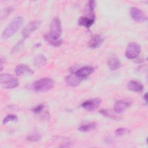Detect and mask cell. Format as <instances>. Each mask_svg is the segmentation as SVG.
Segmentation results:
<instances>
[{
	"label": "cell",
	"mask_w": 148,
	"mask_h": 148,
	"mask_svg": "<svg viewBox=\"0 0 148 148\" xmlns=\"http://www.w3.org/2000/svg\"><path fill=\"white\" fill-rule=\"evenodd\" d=\"M24 21V18L21 16L14 18L3 31L1 36L2 39H8L13 35L21 27Z\"/></svg>",
	"instance_id": "1"
},
{
	"label": "cell",
	"mask_w": 148,
	"mask_h": 148,
	"mask_svg": "<svg viewBox=\"0 0 148 148\" xmlns=\"http://www.w3.org/2000/svg\"><path fill=\"white\" fill-rule=\"evenodd\" d=\"M54 80L49 77H44L36 80L33 84V89L39 92H43L51 90L54 86Z\"/></svg>",
	"instance_id": "2"
},
{
	"label": "cell",
	"mask_w": 148,
	"mask_h": 148,
	"mask_svg": "<svg viewBox=\"0 0 148 148\" xmlns=\"http://www.w3.org/2000/svg\"><path fill=\"white\" fill-rule=\"evenodd\" d=\"M1 85L5 88L12 89L18 86V81L13 76L8 73H2L0 76Z\"/></svg>",
	"instance_id": "3"
},
{
	"label": "cell",
	"mask_w": 148,
	"mask_h": 148,
	"mask_svg": "<svg viewBox=\"0 0 148 148\" xmlns=\"http://www.w3.org/2000/svg\"><path fill=\"white\" fill-rule=\"evenodd\" d=\"M61 34V24L59 18L56 17L52 20L50 26L49 35L51 38L54 39H58Z\"/></svg>",
	"instance_id": "4"
},
{
	"label": "cell",
	"mask_w": 148,
	"mask_h": 148,
	"mask_svg": "<svg viewBox=\"0 0 148 148\" xmlns=\"http://www.w3.org/2000/svg\"><path fill=\"white\" fill-rule=\"evenodd\" d=\"M140 52L139 45L134 42L130 43L125 50V56L129 59H134L137 57Z\"/></svg>",
	"instance_id": "5"
},
{
	"label": "cell",
	"mask_w": 148,
	"mask_h": 148,
	"mask_svg": "<svg viewBox=\"0 0 148 148\" xmlns=\"http://www.w3.org/2000/svg\"><path fill=\"white\" fill-rule=\"evenodd\" d=\"M41 24V21L39 20H34L29 22L23 29L21 34L24 39H26L36 29L38 28Z\"/></svg>",
	"instance_id": "6"
},
{
	"label": "cell",
	"mask_w": 148,
	"mask_h": 148,
	"mask_svg": "<svg viewBox=\"0 0 148 148\" xmlns=\"http://www.w3.org/2000/svg\"><path fill=\"white\" fill-rule=\"evenodd\" d=\"M101 101L99 98H94L84 101L82 104V107L85 110L92 112L96 110L100 105Z\"/></svg>",
	"instance_id": "7"
},
{
	"label": "cell",
	"mask_w": 148,
	"mask_h": 148,
	"mask_svg": "<svg viewBox=\"0 0 148 148\" xmlns=\"http://www.w3.org/2000/svg\"><path fill=\"white\" fill-rule=\"evenodd\" d=\"M130 15L132 18L136 22H142L147 19L144 12L136 7H132L130 9Z\"/></svg>",
	"instance_id": "8"
},
{
	"label": "cell",
	"mask_w": 148,
	"mask_h": 148,
	"mask_svg": "<svg viewBox=\"0 0 148 148\" xmlns=\"http://www.w3.org/2000/svg\"><path fill=\"white\" fill-rule=\"evenodd\" d=\"M131 105V102L128 100L123 99L117 101L114 106V111L117 114L123 113Z\"/></svg>",
	"instance_id": "9"
},
{
	"label": "cell",
	"mask_w": 148,
	"mask_h": 148,
	"mask_svg": "<svg viewBox=\"0 0 148 148\" xmlns=\"http://www.w3.org/2000/svg\"><path fill=\"white\" fill-rule=\"evenodd\" d=\"M94 71V68L91 66H83L79 69H77L75 74L80 77L82 79L87 78L88 76H90Z\"/></svg>",
	"instance_id": "10"
},
{
	"label": "cell",
	"mask_w": 148,
	"mask_h": 148,
	"mask_svg": "<svg viewBox=\"0 0 148 148\" xmlns=\"http://www.w3.org/2000/svg\"><path fill=\"white\" fill-rule=\"evenodd\" d=\"M105 40V37L102 35H95L89 40L88 45L92 49H96L101 46Z\"/></svg>",
	"instance_id": "11"
},
{
	"label": "cell",
	"mask_w": 148,
	"mask_h": 148,
	"mask_svg": "<svg viewBox=\"0 0 148 148\" xmlns=\"http://www.w3.org/2000/svg\"><path fill=\"white\" fill-rule=\"evenodd\" d=\"M15 73L18 76L32 75L34 74V71L28 66L25 64H20L16 66L15 69Z\"/></svg>",
	"instance_id": "12"
},
{
	"label": "cell",
	"mask_w": 148,
	"mask_h": 148,
	"mask_svg": "<svg viewBox=\"0 0 148 148\" xmlns=\"http://www.w3.org/2000/svg\"><path fill=\"white\" fill-rule=\"evenodd\" d=\"M108 65L111 70L114 71L119 69L121 66V62L116 56L111 55L108 58Z\"/></svg>",
	"instance_id": "13"
},
{
	"label": "cell",
	"mask_w": 148,
	"mask_h": 148,
	"mask_svg": "<svg viewBox=\"0 0 148 148\" xmlns=\"http://www.w3.org/2000/svg\"><path fill=\"white\" fill-rule=\"evenodd\" d=\"M127 88L132 91L142 92L143 90V86L138 81L131 80L127 84Z\"/></svg>",
	"instance_id": "14"
},
{
	"label": "cell",
	"mask_w": 148,
	"mask_h": 148,
	"mask_svg": "<svg viewBox=\"0 0 148 148\" xmlns=\"http://www.w3.org/2000/svg\"><path fill=\"white\" fill-rule=\"evenodd\" d=\"M82 79L79 77L75 74H72L67 76L65 77V82L66 83L70 86L72 87H76L82 81Z\"/></svg>",
	"instance_id": "15"
},
{
	"label": "cell",
	"mask_w": 148,
	"mask_h": 148,
	"mask_svg": "<svg viewBox=\"0 0 148 148\" xmlns=\"http://www.w3.org/2000/svg\"><path fill=\"white\" fill-rule=\"evenodd\" d=\"M95 7V2L94 1H88L85 9L86 13L87 14L86 17H88L89 18L95 20V13H94Z\"/></svg>",
	"instance_id": "16"
},
{
	"label": "cell",
	"mask_w": 148,
	"mask_h": 148,
	"mask_svg": "<svg viewBox=\"0 0 148 148\" xmlns=\"http://www.w3.org/2000/svg\"><path fill=\"white\" fill-rule=\"evenodd\" d=\"M95 20L92 19L91 18H89L88 17L84 16V17H81L79 18L78 20V24L80 25L84 26L86 28H90L94 23Z\"/></svg>",
	"instance_id": "17"
},
{
	"label": "cell",
	"mask_w": 148,
	"mask_h": 148,
	"mask_svg": "<svg viewBox=\"0 0 148 148\" xmlns=\"http://www.w3.org/2000/svg\"><path fill=\"white\" fill-rule=\"evenodd\" d=\"M97 127V124L95 122H90L88 123H86L84 124L81 125L79 128L78 130L83 132H87L91 131L92 130H94Z\"/></svg>",
	"instance_id": "18"
},
{
	"label": "cell",
	"mask_w": 148,
	"mask_h": 148,
	"mask_svg": "<svg viewBox=\"0 0 148 148\" xmlns=\"http://www.w3.org/2000/svg\"><path fill=\"white\" fill-rule=\"evenodd\" d=\"M45 39L51 46L54 47H59L62 44V40L61 39H54L51 38L48 34H46L44 36Z\"/></svg>",
	"instance_id": "19"
},
{
	"label": "cell",
	"mask_w": 148,
	"mask_h": 148,
	"mask_svg": "<svg viewBox=\"0 0 148 148\" xmlns=\"http://www.w3.org/2000/svg\"><path fill=\"white\" fill-rule=\"evenodd\" d=\"M47 62L46 58L43 55L36 56L34 59V63L35 65L40 66L44 65Z\"/></svg>",
	"instance_id": "20"
},
{
	"label": "cell",
	"mask_w": 148,
	"mask_h": 148,
	"mask_svg": "<svg viewBox=\"0 0 148 148\" xmlns=\"http://www.w3.org/2000/svg\"><path fill=\"white\" fill-rule=\"evenodd\" d=\"M99 113L103 115L104 116H106L107 117H109L110 119H114V120H118L120 119V117L116 115L112 110H108V109H102V110H101L99 111Z\"/></svg>",
	"instance_id": "21"
},
{
	"label": "cell",
	"mask_w": 148,
	"mask_h": 148,
	"mask_svg": "<svg viewBox=\"0 0 148 148\" xmlns=\"http://www.w3.org/2000/svg\"><path fill=\"white\" fill-rule=\"evenodd\" d=\"M17 120V117L16 114H10L7 115L2 120V123L3 124H7L10 121H16Z\"/></svg>",
	"instance_id": "22"
},
{
	"label": "cell",
	"mask_w": 148,
	"mask_h": 148,
	"mask_svg": "<svg viewBox=\"0 0 148 148\" xmlns=\"http://www.w3.org/2000/svg\"><path fill=\"white\" fill-rule=\"evenodd\" d=\"M41 135L37 133V132H34L31 134H29L27 136V139L30 142H36L40 139Z\"/></svg>",
	"instance_id": "23"
},
{
	"label": "cell",
	"mask_w": 148,
	"mask_h": 148,
	"mask_svg": "<svg viewBox=\"0 0 148 148\" xmlns=\"http://www.w3.org/2000/svg\"><path fill=\"white\" fill-rule=\"evenodd\" d=\"M130 132V130L127 128H119L115 131V134L117 136H120Z\"/></svg>",
	"instance_id": "24"
},
{
	"label": "cell",
	"mask_w": 148,
	"mask_h": 148,
	"mask_svg": "<svg viewBox=\"0 0 148 148\" xmlns=\"http://www.w3.org/2000/svg\"><path fill=\"white\" fill-rule=\"evenodd\" d=\"M13 10V8L11 7V6H9V7L4 9V10H3V12L1 13V18L6 17L8 16H9L12 13V12Z\"/></svg>",
	"instance_id": "25"
},
{
	"label": "cell",
	"mask_w": 148,
	"mask_h": 148,
	"mask_svg": "<svg viewBox=\"0 0 148 148\" xmlns=\"http://www.w3.org/2000/svg\"><path fill=\"white\" fill-rule=\"evenodd\" d=\"M44 108H45V106H44L43 104H39V105H37V106H35V107H34V108L31 109V110H32L33 112H34L35 113L39 114V113H40L42 112V111L43 110Z\"/></svg>",
	"instance_id": "26"
},
{
	"label": "cell",
	"mask_w": 148,
	"mask_h": 148,
	"mask_svg": "<svg viewBox=\"0 0 148 148\" xmlns=\"http://www.w3.org/2000/svg\"><path fill=\"white\" fill-rule=\"evenodd\" d=\"M23 40H20V41H19L14 47H13V50H12V52H15V51H18V50H19V49H20V48L22 46V45H23Z\"/></svg>",
	"instance_id": "27"
},
{
	"label": "cell",
	"mask_w": 148,
	"mask_h": 148,
	"mask_svg": "<svg viewBox=\"0 0 148 148\" xmlns=\"http://www.w3.org/2000/svg\"><path fill=\"white\" fill-rule=\"evenodd\" d=\"M143 98H144V99L145 100V102H147V93H146V94L144 95Z\"/></svg>",
	"instance_id": "28"
},
{
	"label": "cell",
	"mask_w": 148,
	"mask_h": 148,
	"mask_svg": "<svg viewBox=\"0 0 148 148\" xmlns=\"http://www.w3.org/2000/svg\"><path fill=\"white\" fill-rule=\"evenodd\" d=\"M40 46H41V43H36L34 46H35V47H39Z\"/></svg>",
	"instance_id": "29"
}]
</instances>
